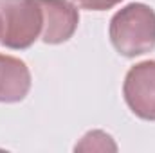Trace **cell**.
I'll return each instance as SVG.
<instances>
[{
	"instance_id": "6da1fadb",
	"label": "cell",
	"mask_w": 155,
	"mask_h": 153,
	"mask_svg": "<svg viewBox=\"0 0 155 153\" xmlns=\"http://www.w3.org/2000/svg\"><path fill=\"white\" fill-rule=\"evenodd\" d=\"M110 43L124 58H137L155 49V11L148 4L132 2L110 18Z\"/></svg>"
},
{
	"instance_id": "ba28073f",
	"label": "cell",
	"mask_w": 155,
	"mask_h": 153,
	"mask_svg": "<svg viewBox=\"0 0 155 153\" xmlns=\"http://www.w3.org/2000/svg\"><path fill=\"white\" fill-rule=\"evenodd\" d=\"M0 36H2V18H0Z\"/></svg>"
},
{
	"instance_id": "52a82bcc",
	"label": "cell",
	"mask_w": 155,
	"mask_h": 153,
	"mask_svg": "<svg viewBox=\"0 0 155 153\" xmlns=\"http://www.w3.org/2000/svg\"><path fill=\"white\" fill-rule=\"evenodd\" d=\"M121 2L123 0H74L78 7L87 9V11H108Z\"/></svg>"
},
{
	"instance_id": "7a4b0ae2",
	"label": "cell",
	"mask_w": 155,
	"mask_h": 153,
	"mask_svg": "<svg viewBox=\"0 0 155 153\" xmlns=\"http://www.w3.org/2000/svg\"><path fill=\"white\" fill-rule=\"evenodd\" d=\"M2 36L5 49L25 50L41 36L43 13L38 0H0Z\"/></svg>"
},
{
	"instance_id": "3957f363",
	"label": "cell",
	"mask_w": 155,
	"mask_h": 153,
	"mask_svg": "<svg viewBox=\"0 0 155 153\" xmlns=\"http://www.w3.org/2000/svg\"><path fill=\"white\" fill-rule=\"evenodd\" d=\"M123 97L132 114L143 121H155V60L139 61L128 69Z\"/></svg>"
},
{
	"instance_id": "5b68a950",
	"label": "cell",
	"mask_w": 155,
	"mask_h": 153,
	"mask_svg": "<svg viewBox=\"0 0 155 153\" xmlns=\"http://www.w3.org/2000/svg\"><path fill=\"white\" fill-rule=\"evenodd\" d=\"M33 85L31 70L20 58L0 54V103L13 105L27 97Z\"/></svg>"
},
{
	"instance_id": "8992f818",
	"label": "cell",
	"mask_w": 155,
	"mask_h": 153,
	"mask_svg": "<svg viewBox=\"0 0 155 153\" xmlns=\"http://www.w3.org/2000/svg\"><path fill=\"white\" fill-rule=\"evenodd\" d=\"M74 151H117L114 137L103 130L87 132L74 146Z\"/></svg>"
},
{
	"instance_id": "277c9868",
	"label": "cell",
	"mask_w": 155,
	"mask_h": 153,
	"mask_svg": "<svg viewBox=\"0 0 155 153\" xmlns=\"http://www.w3.org/2000/svg\"><path fill=\"white\" fill-rule=\"evenodd\" d=\"M43 13L41 41L60 45L74 36L79 24V11L71 0H38Z\"/></svg>"
}]
</instances>
